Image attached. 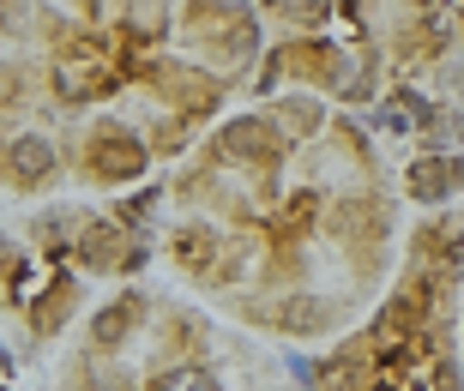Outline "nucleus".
<instances>
[{
  "label": "nucleus",
  "instance_id": "nucleus-1",
  "mask_svg": "<svg viewBox=\"0 0 464 391\" xmlns=\"http://www.w3.org/2000/svg\"><path fill=\"white\" fill-rule=\"evenodd\" d=\"M91 163H97V175H103V181H133L139 169H145V151H139L133 138L121 133H97V145H91Z\"/></svg>",
  "mask_w": 464,
  "mask_h": 391
},
{
  "label": "nucleus",
  "instance_id": "nucleus-2",
  "mask_svg": "<svg viewBox=\"0 0 464 391\" xmlns=\"http://www.w3.org/2000/svg\"><path fill=\"white\" fill-rule=\"evenodd\" d=\"M54 85H61V97L79 102V97H97V91L109 85V72L97 67V61H67V67L54 72Z\"/></svg>",
  "mask_w": 464,
  "mask_h": 391
},
{
  "label": "nucleus",
  "instance_id": "nucleus-3",
  "mask_svg": "<svg viewBox=\"0 0 464 391\" xmlns=\"http://www.w3.org/2000/svg\"><path fill=\"white\" fill-rule=\"evenodd\" d=\"M139 307H145L139 295H121V301H109L103 313H97V343H121V338H127V325L139 319Z\"/></svg>",
  "mask_w": 464,
  "mask_h": 391
},
{
  "label": "nucleus",
  "instance_id": "nucleus-4",
  "mask_svg": "<svg viewBox=\"0 0 464 391\" xmlns=\"http://www.w3.org/2000/svg\"><path fill=\"white\" fill-rule=\"evenodd\" d=\"M79 253H85V265H127V259H121V235L115 229H103V223H97V229H85V241H79Z\"/></svg>",
  "mask_w": 464,
  "mask_h": 391
},
{
  "label": "nucleus",
  "instance_id": "nucleus-5",
  "mask_svg": "<svg viewBox=\"0 0 464 391\" xmlns=\"http://www.w3.org/2000/svg\"><path fill=\"white\" fill-rule=\"evenodd\" d=\"M13 163H18V181H43V175H49V163H54V151L43 145V138H18V145H13Z\"/></svg>",
  "mask_w": 464,
  "mask_h": 391
},
{
  "label": "nucleus",
  "instance_id": "nucleus-6",
  "mask_svg": "<svg viewBox=\"0 0 464 391\" xmlns=\"http://www.w3.org/2000/svg\"><path fill=\"white\" fill-rule=\"evenodd\" d=\"M157 391H224V386H218L206 367H175V374L157 379Z\"/></svg>",
  "mask_w": 464,
  "mask_h": 391
}]
</instances>
